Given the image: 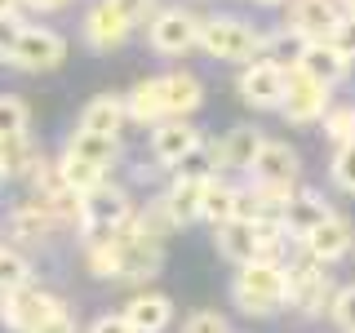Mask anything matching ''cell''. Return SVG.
<instances>
[{
    "label": "cell",
    "instance_id": "obj_11",
    "mask_svg": "<svg viewBox=\"0 0 355 333\" xmlns=\"http://www.w3.org/2000/svg\"><path fill=\"white\" fill-rule=\"evenodd\" d=\"M293 67H297V71H306L311 80H320V85H338L342 76H347L351 58H347V53H342L333 40H306L302 53L293 58Z\"/></svg>",
    "mask_w": 355,
    "mask_h": 333
},
{
    "label": "cell",
    "instance_id": "obj_19",
    "mask_svg": "<svg viewBox=\"0 0 355 333\" xmlns=\"http://www.w3.org/2000/svg\"><path fill=\"white\" fill-rule=\"evenodd\" d=\"M125 103H129V120H138V125H160V120H169L160 76H155V80H138L125 94Z\"/></svg>",
    "mask_w": 355,
    "mask_h": 333
},
{
    "label": "cell",
    "instance_id": "obj_38",
    "mask_svg": "<svg viewBox=\"0 0 355 333\" xmlns=\"http://www.w3.org/2000/svg\"><path fill=\"white\" fill-rule=\"evenodd\" d=\"M116 5L125 9V14L133 18V27H138V22H142V18H147L151 9H155V0H116Z\"/></svg>",
    "mask_w": 355,
    "mask_h": 333
},
{
    "label": "cell",
    "instance_id": "obj_15",
    "mask_svg": "<svg viewBox=\"0 0 355 333\" xmlns=\"http://www.w3.org/2000/svg\"><path fill=\"white\" fill-rule=\"evenodd\" d=\"M125 320L133 333H164L173 325V302L164 293H133L125 302Z\"/></svg>",
    "mask_w": 355,
    "mask_h": 333
},
{
    "label": "cell",
    "instance_id": "obj_4",
    "mask_svg": "<svg viewBox=\"0 0 355 333\" xmlns=\"http://www.w3.org/2000/svg\"><path fill=\"white\" fill-rule=\"evenodd\" d=\"M284 280H288V307L302 311V316H320L329 302V275H324V262H315L306 253V262L297 266H284Z\"/></svg>",
    "mask_w": 355,
    "mask_h": 333
},
{
    "label": "cell",
    "instance_id": "obj_30",
    "mask_svg": "<svg viewBox=\"0 0 355 333\" xmlns=\"http://www.w3.org/2000/svg\"><path fill=\"white\" fill-rule=\"evenodd\" d=\"M209 169H218V151H214V147H205V142H200V147L187 155L182 164H178V173H182V178H214Z\"/></svg>",
    "mask_w": 355,
    "mask_h": 333
},
{
    "label": "cell",
    "instance_id": "obj_24",
    "mask_svg": "<svg viewBox=\"0 0 355 333\" xmlns=\"http://www.w3.org/2000/svg\"><path fill=\"white\" fill-rule=\"evenodd\" d=\"M324 218H329V205H324L315 191H297L293 200H288V209H284V227L293 231V236H306V231H315Z\"/></svg>",
    "mask_w": 355,
    "mask_h": 333
},
{
    "label": "cell",
    "instance_id": "obj_20",
    "mask_svg": "<svg viewBox=\"0 0 355 333\" xmlns=\"http://www.w3.org/2000/svg\"><path fill=\"white\" fill-rule=\"evenodd\" d=\"M125 120H129V103H125V98H116V94H98L94 103L85 107V116H80V129L111 133V138H116Z\"/></svg>",
    "mask_w": 355,
    "mask_h": 333
},
{
    "label": "cell",
    "instance_id": "obj_5",
    "mask_svg": "<svg viewBox=\"0 0 355 333\" xmlns=\"http://www.w3.org/2000/svg\"><path fill=\"white\" fill-rule=\"evenodd\" d=\"M288 89V67L271 62V58H253L240 71V98L249 107H280Z\"/></svg>",
    "mask_w": 355,
    "mask_h": 333
},
{
    "label": "cell",
    "instance_id": "obj_2",
    "mask_svg": "<svg viewBox=\"0 0 355 333\" xmlns=\"http://www.w3.org/2000/svg\"><path fill=\"white\" fill-rule=\"evenodd\" d=\"M200 44H205V53H214L222 62H249L262 49V36L244 18H205Z\"/></svg>",
    "mask_w": 355,
    "mask_h": 333
},
{
    "label": "cell",
    "instance_id": "obj_21",
    "mask_svg": "<svg viewBox=\"0 0 355 333\" xmlns=\"http://www.w3.org/2000/svg\"><path fill=\"white\" fill-rule=\"evenodd\" d=\"M40 164V151L31 142V133H9L0 138V173L5 178H27Z\"/></svg>",
    "mask_w": 355,
    "mask_h": 333
},
{
    "label": "cell",
    "instance_id": "obj_9",
    "mask_svg": "<svg viewBox=\"0 0 355 333\" xmlns=\"http://www.w3.org/2000/svg\"><path fill=\"white\" fill-rule=\"evenodd\" d=\"M67 58V40L58 36V31H49V27H22V40H18V49H14V62L18 71H53Z\"/></svg>",
    "mask_w": 355,
    "mask_h": 333
},
{
    "label": "cell",
    "instance_id": "obj_32",
    "mask_svg": "<svg viewBox=\"0 0 355 333\" xmlns=\"http://www.w3.org/2000/svg\"><path fill=\"white\" fill-rule=\"evenodd\" d=\"M333 320H338L342 333H355V284L333 298Z\"/></svg>",
    "mask_w": 355,
    "mask_h": 333
},
{
    "label": "cell",
    "instance_id": "obj_1",
    "mask_svg": "<svg viewBox=\"0 0 355 333\" xmlns=\"http://www.w3.org/2000/svg\"><path fill=\"white\" fill-rule=\"evenodd\" d=\"M231 302L244 316H271L288 302V280L280 262H244L240 275L231 280Z\"/></svg>",
    "mask_w": 355,
    "mask_h": 333
},
{
    "label": "cell",
    "instance_id": "obj_42",
    "mask_svg": "<svg viewBox=\"0 0 355 333\" xmlns=\"http://www.w3.org/2000/svg\"><path fill=\"white\" fill-rule=\"evenodd\" d=\"M258 5H284V0H258Z\"/></svg>",
    "mask_w": 355,
    "mask_h": 333
},
{
    "label": "cell",
    "instance_id": "obj_25",
    "mask_svg": "<svg viewBox=\"0 0 355 333\" xmlns=\"http://www.w3.org/2000/svg\"><path fill=\"white\" fill-rule=\"evenodd\" d=\"M200 218L214 222V227H227V222H236V218H240V191H236V187H227V182H218V178H209Z\"/></svg>",
    "mask_w": 355,
    "mask_h": 333
},
{
    "label": "cell",
    "instance_id": "obj_31",
    "mask_svg": "<svg viewBox=\"0 0 355 333\" xmlns=\"http://www.w3.org/2000/svg\"><path fill=\"white\" fill-rule=\"evenodd\" d=\"M333 182L342 191H355V142L338 147V155H333Z\"/></svg>",
    "mask_w": 355,
    "mask_h": 333
},
{
    "label": "cell",
    "instance_id": "obj_33",
    "mask_svg": "<svg viewBox=\"0 0 355 333\" xmlns=\"http://www.w3.org/2000/svg\"><path fill=\"white\" fill-rule=\"evenodd\" d=\"M182 333H231V329H227V320H222L218 311H196V316H187Z\"/></svg>",
    "mask_w": 355,
    "mask_h": 333
},
{
    "label": "cell",
    "instance_id": "obj_35",
    "mask_svg": "<svg viewBox=\"0 0 355 333\" xmlns=\"http://www.w3.org/2000/svg\"><path fill=\"white\" fill-rule=\"evenodd\" d=\"M329 40H333V44H338V49L355 62V18H342V22H338V31H333Z\"/></svg>",
    "mask_w": 355,
    "mask_h": 333
},
{
    "label": "cell",
    "instance_id": "obj_44",
    "mask_svg": "<svg viewBox=\"0 0 355 333\" xmlns=\"http://www.w3.org/2000/svg\"><path fill=\"white\" fill-rule=\"evenodd\" d=\"M0 307H5V302H0Z\"/></svg>",
    "mask_w": 355,
    "mask_h": 333
},
{
    "label": "cell",
    "instance_id": "obj_8",
    "mask_svg": "<svg viewBox=\"0 0 355 333\" xmlns=\"http://www.w3.org/2000/svg\"><path fill=\"white\" fill-rule=\"evenodd\" d=\"M129 31H133V18L116 5V0H98V5L85 14V44L98 49V53H111L116 44H125Z\"/></svg>",
    "mask_w": 355,
    "mask_h": 333
},
{
    "label": "cell",
    "instance_id": "obj_10",
    "mask_svg": "<svg viewBox=\"0 0 355 333\" xmlns=\"http://www.w3.org/2000/svg\"><path fill=\"white\" fill-rule=\"evenodd\" d=\"M342 18H347L342 14V0H293V9H288L293 31L306 40H329Z\"/></svg>",
    "mask_w": 355,
    "mask_h": 333
},
{
    "label": "cell",
    "instance_id": "obj_3",
    "mask_svg": "<svg viewBox=\"0 0 355 333\" xmlns=\"http://www.w3.org/2000/svg\"><path fill=\"white\" fill-rule=\"evenodd\" d=\"M200 22L196 14H187V9H160V14H151L147 22V40H151V49L155 53H187V49H196L200 44Z\"/></svg>",
    "mask_w": 355,
    "mask_h": 333
},
{
    "label": "cell",
    "instance_id": "obj_23",
    "mask_svg": "<svg viewBox=\"0 0 355 333\" xmlns=\"http://www.w3.org/2000/svg\"><path fill=\"white\" fill-rule=\"evenodd\" d=\"M205 187H209V178H182V173H178V182L169 187L164 205L173 209V218L182 222V227L200 218V209H205Z\"/></svg>",
    "mask_w": 355,
    "mask_h": 333
},
{
    "label": "cell",
    "instance_id": "obj_40",
    "mask_svg": "<svg viewBox=\"0 0 355 333\" xmlns=\"http://www.w3.org/2000/svg\"><path fill=\"white\" fill-rule=\"evenodd\" d=\"M22 5H27V0H0V18H18Z\"/></svg>",
    "mask_w": 355,
    "mask_h": 333
},
{
    "label": "cell",
    "instance_id": "obj_16",
    "mask_svg": "<svg viewBox=\"0 0 355 333\" xmlns=\"http://www.w3.org/2000/svg\"><path fill=\"white\" fill-rule=\"evenodd\" d=\"M160 85H164V111H169V120H187L205 103V85H200L196 71H169V76H160Z\"/></svg>",
    "mask_w": 355,
    "mask_h": 333
},
{
    "label": "cell",
    "instance_id": "obj_17",
    "mask_svg": "<svg viewBox=\"0 0 355 333\" xmlns=\"http://www.w3.org/2000/svg\"><path fill=\"white\" fill-rule=\"evenodd\" d=\"M9 236L14 240H27V244H40L49 231H58V218H53V209L44 205V200H27V205H18L14 214H9Z\"/></svg>",
    "mask_w": 355,
    "mask_h": 333
},
{
    "label": "cell",
    "instance_id": "obj_18",
    "mask_svg": "<svg viewBox=\"0 0 355 333\" xmlns=\"http://www.w3.org/2000/svg\"><path fill=\"white\" fill-rule=\"evenodd\" d=\"M262 133L258 129H249V125H236L231 133H222V142H218V164L222 169H253V160H258V151H262Z\"/></svg>",
    "mask_w": 355,
    "mask_h": 333
},
{
    "label": "cell",
    "instance_id": "obj_34",
    "mask_svg": "<svg viewBox=\"0 0 355 333\" xmlns=\"http://www.w3.org/2000/svg\"><path fill=\"white\" fill-rule=\"evenodd\" d=\"M22 27H27L22 18H0V62L14 58V49H18V40H22Z\"/></svg>",
    "mask_w": 355,
    "mask_h": 333
},
{
    "label": "cell",
    "instance_id": "obj_27",
    "mask_svg": "<svg viewBox=\"0 0 355 333\" xmlns=\"http://www.w3.org/2000/svg\"><path fill=\"white\" fill-rule=\"evenodd\" d=\"M58 169H62V182L76 187L80 196H94L98 187L107 182V169H103V164H85V160H71V155H62Z\"/></svg>",
    "mask_w": 355,
    "mask_h": 333
},
{
    "label": "cell",
    "instance_id": "obj_37",
    "mask_svg": "<svg viewBox=\"0 0 355 333\" xmlns=\"http://www.w3.org/2000/svg\"><path fill=\"white\" fill-rule=\"evenodd\" d=\"M89 333H133V325L125 320V311H116V316H98L89 325Z\"/></svg>",
    "mask_w": 355,
    "mask_h": 333
},
{
    "label": "cell",
    "instance_id": "obj_28",
    "mask_svg": "<svg viewBox=\"0 0 355 333\" xmlns=\"http://www.w3.org/2000/svg\"><path fill=\"white\" fill-rule=\"evenodd\" d=\"M27 125H31V107L22 103L18 94H0V138L27 133Z\"/></svg>",
    "mask_w": 355,
    "mask_h": 333
},
{
    "label": "cell",
    "instance_id": "obj_26",
    "mask_svg": "<svg viewBox=\"0 0 355 333\" xmlns=\"http://www.w3.org/2000/svg\"><path fill=\"white\" fill-rule=\"evenodd\" d=\"M31 284V262L22 258L18 249H9V244H0V302H5L9 293H18V289Z\"/></svg>",
    "mask_w": 355,
    "mask_h": 333
},
{
    "label": "cell",
    "instance_id": "obj_22",
    "mask_svg": "<svg viewBox=\"0 0 355 333\" xmlns=\"http://www.w3.org/2000/svg\"><path fill=\"white\" fill-rule=\"evenodd\" d=\"M62 155H71V160H85V164H107L116 160V138L111 133H94V129H76L71 138H67V151Z\"/></svg>",
    "mask_w": 355,
    "mask_h": 333
},
{
    "label": "cell",
    "instance_id": "obj_43",
    "mask_svg": "<svg viewBox=\"0 0 355 333\" xmlns=\"http://www.w3.org/2000/svg\"><path fill=\"white\" fill-rule=\"evenodd\" d=\"M0 182H5V173H0Z\"/></svg>",
    "mask_w": 355,
    "mask_h": 333
},
{
    "label": "cell",
    "instance_id": "obj_39",
    "mask_svg": "<svg viewBox=\"0 0 355 333\" xmlns=\"http://www.w3.org/2000/svg\"><path fill=\"white\" fill-rule=\"evenodd\" d=\"M31 9H40V14H58V9H67L71 0H27Z\"/></svg>",
    "mask_w": 355,
    "mask_h": 333
},
{
    "label": "cell",
    "instance_id": "obj_7",
    "mask_svg": "<svg viewBox=\"0 0 355 333\" xmlns=\"http://www.w3.org/2000/svg\"><path fill=\"white\" fill-rule=\"evenodd\" d=\"M284 116L293 120V125H311V120L329 116V85L311 80L306 71H297V67H288V89H284Z\"/></svg>",
    "mask_w": 355,
    "mask_h": 333
},
{
    "label": "cell",
    "instance_id": "obj_13",
    "mask_svg": "<svg viewBox=\"0 0 355 333\" xmlns=\"http://www.w3.org/2000/svg\"><path fill=\"white\" fill-rule=\"evenodd\" d=\"M200 147V129H191L187 120H160V125L151 129V151L160 164H182L187 155Z\"/></svg>",
    "mask_w": 355,
    "mask_h": 333
},
{
    "label": "cell",
    "instance_id": "obj_14",
    "mask_svg": "<svg viewBox=\"0 0 355 333\" xmlns=\"http://www.w3.org/2000/svg\"><path fill=\"white\" fill-rule=\"evenodd\" d=\"M253 182H271V187H293L297 178V151L288 142H262L258 160H253Z\"/></svg>",
    "mask_w": 355,
    "mask_h": 333
},
{
    "label": "cell",
    "instance_id": "obj_6",
    "mask_svg": "<svg viewBox=\"0 0 355 333\" xmlns=\"http://www.w3.org/2000/svg\"><path fill=\"white\" fill-rule=\"evenodd\" d=\"M53 311H62V298H53V293H44V289L27 284V289H18V293L5 298V307H0V320H5L14 333H31L36 325H44Z\"/></svg>",
    "mask_w": 355,
    "mask_h": 333
},
{
    "label": "cell",
    "instance_id": "obj_36",
    "mask_svg": "<svg viewBox=\"0 0 355 333\" xmlns=\"http://www.w3.org/2000/svg\"><path fill=\"white\" fill-rule=\"evenodd\" d=\"M31 333H76V320H71V311L62 307V311H53V316L44 320V325H36Z\"/></svg>",
    "mask_w": 355,
    "mask_h": 333
},
{
    "label": "cell",
    "instance_id": "obj_29",
    "mask_svg": "<svg viewBox=\"0 0 355 333\" xmlns=\"http://www.w3.org/2000/svg\"><path fill=\"white\" fill-rule=\"evenodd\" d=\"M324 138L338 142V147H347V142H355V107H338L324 116Z\"/></svg>",
    "mask_w": 355,
    "mask_h": 333
},
{
    "label": "cell",
    "instance_id": "obj_41",
    "mask_svg": "<svg viewBox=\"0 0 355 333\" xmlns=\"http://www.w3.org/2000/svg\"><path fill=\"white\" fill-rule=\"evenodd\" d=\"M342 14H347V18H355V0H342Z\"/></svg>",
    "mask_w": 355,
    "mask_h": 333
},
{
    "label": "cell",
    "instance_id": "obj_12",
    "mask_svg": "<svg viewBox=\"0 0 355 333\" xmlns=\"http://www.w3.org/2000/svg\"><path fill=\"white\" fill-rule=\"evenodd\" d=\"M351 244H355V231H351V222L338 218V214H329L315 231H306V236H302V249L315 262H338L342 253H351Z\"/></svg>",
    "mask_w": 355,
    "mask_h": 333
}]
</instances>
